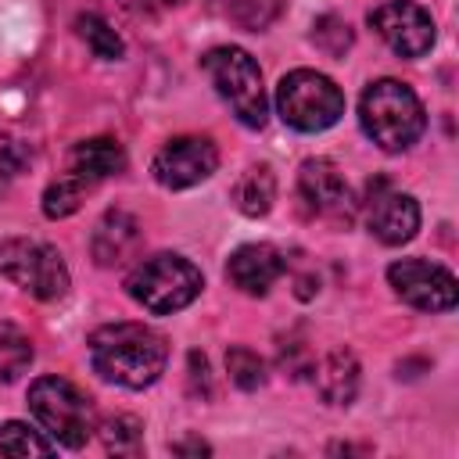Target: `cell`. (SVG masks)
Segmentation results:
<instances>
[{"mask_svg":"<svg viewBox=\"0 0 459 459\" xmlns=\"http://www.w3.org/2000/svg\"><path fill=\"white\" fill-rule=\"evenodd\" d=\"M29 409L43 434H50V441L65 448H82L97 430L90 394L65 377H36L29 384Z\"/></svg>","mask_w":459,"mask_h":459,"instance_id":"5","label":"cell"},{"mask_svg":"<svg viewBox=\"0 0 459 459\" xmlns=\"http://www.w3.org/2000/svg\"><path fill=\"white\" fill-rule=\"evenodd\" d=\"M359 122H362V133L380 151L398 154V151H409L423 136L427 111H423L420 97L412 93V86H405L398 79H377L362 90Z\"/></svg>","mask_w":459,"mask_h":459,"instance_id":"2","label":"cell"},{"mask_svg":"<svg viewBox=\"0 0 459 459\" xmlns=\"http://www.w3.org/2000/svg\"><path fill=\"white\" fill-rule=\"evenodd\" d=\"M75 32H79V39L90 47V54L100 57V61H118V57L126 54L122 36H118L100 14H93V11H86V14L75 18Z\"/></svg>","mask_w":459,"mask_h":459,"instance_id":"19","label":"cell"},{"mask_svg":"<svg viewBox=\"0 0 459 459\" xmlns=\"http://www.w3.org/2000/svg\"><path fill=\"white\" fill-rule=\"evenodd\" d=\"M298 197L305 201V208L316 219H323V222H330L337 230L351 226L355 215H359V197L351 194L348 179L341 176V169L330 158L301 161V169H298Z\"/></svg>","mask_w":459,"mask_h":459,"instance_id":"8","label":"cell"},{"mask_svg":"<svg viewBox=\"0 0 459 459\" xmlns=\"http://www.w3.org/2000/svg\"><path fill=\"white\" fill-rule=\"evenodd\" d=\"M201 287H204L201 269L190 258L172 255V251H161V255L136 262L126 276L129 298L154 316H169V312L186 308L201 294Z\"/></svg>","mask_w":459,"mask_h":459,"instance_id":"3","label":"cell"},{"mask_svg":"<svg viewBox=\"0 0 459 459\" xmlns=\"http://www.w3.org/2000/svg\"><path fill=\"white\" fill-rule=\"evenodd\" d=\"M172 452H176V455H208L212 448H208L201 437H186V441H176Z\"/></svg>","mask_w":459,"mask_h":459,"instance_id":"27","label":"cell"},{"mask_svg":"<svg viewBox=\"0 0 459 459\" xmlns=\"http://www.w3.org/2000/svg\"><path fill=\"white\" fill-rule=\"evenodd\" d=\"M219 169V147L208 136H172L151 161V172L169 190H186Z\"/></svg>","mask_w":459,"mask_h":459,"instance_id":"12","label":"cell"},{"mask_svg":"<svg viewBox=\"0 0 459 459\" xmlns=\"http://www.w3.org/2000/svg\"><path fill=\"white\" fill-rule=\"evenodd\" d=\"M68 165H72V172H79V176H86L90 183H97V179L118 176V172L126 169V151H122V143L111 140V136H93V140H82V143L72 147Z\"/></svg>","mask_w":459,"mask_h":459,"instance_id":"16","label":"cell"},{"mask_svg":"<svg viewBox=\"0 0 459 459\" xmlns=\"http://www.w3.org/2000/svg\"><path fill=\"white\" fill-rule=\"evenodd\" d=\"M201 68L212 79L215 93L230 104V111L237 115L240 126H247V129L265 126L269 100H265V86H262V68L244 47H230V43L212 47L201 57Z\"/></svg>","mask_w":459,"mask_h":459,"instance_id":"4","label":"cell"},{"mask_svg":"<svg viewBox=\"0 0 459 459\" xmlns=\"http://www.w3.org/2000/svg\"><path fill=\"white\" fill-rule=\"evenodd\" d=\"M369 25L398 57H423L437 39L430 11L416 0H384L369 11Z\"/></svg>","mask_w":459,"mask_h":459,"instance_id":"11","label":"cell"},{"mask_svg":"<svg viewBox=\"0 0 459 459\" xmlns=\"http://www.w3.org/2000/svg\"><path fill=\"white\" fill-rule=\"evenodd\" d=\"M57 445L47 441L39 430H32L22 420H7L0 427V452L4 455H50Z\"/></svg>","mask_w":459,"mask_h":459,"instance_id":"23","label":"cell"},{"mask_svg":"<svg viewBox=\"0 0 459 459\" xmlns=\"http://www.w3.org/2000/svg\"><path fill=\"white\" fill-rule=\"evenodd\" d=\"M287 273V258L283 251H276L273 244H240L230 262H226V280L244 290V294H269V287Z\"/></svg>","mask_w":459,"mask_h":459,"instance_id":"13","label":"cell"},{"mask_svg":"<svg viewBox=\"0 0 459 459\" xmlns=\"http://www.w3.org/2000/svg\"><path fill=\"white\" fill-rule=\"evenodd\" d=\"M90 179L86 176H79V172H65V176H57L47 190H43V215L47 219H68L72 212H79V204L86 201V194H90Z\"/></svg>","mask_w":459,"mask_h":459,"instance_id":"18","label":"cell"},{"mask_svg":"<svg viewBox=\"0 0 459 459\" xmlns=\"http://www.w3.org/2000/svg\"><path fill=\"white\" fill-rule=\"evenodd\" d=\"M93 369L129 391L151 387L169 362V341L143 323H104L90 333Z\"/></svg>","mask_w":459,"mask_h":459,"instance_id":"1","label":"cell"},{"mask_svg":"<svg viewBox=\"0 0 459 459\" xmlns=\"http://www.w3.org/2000/svg\"><path fill=\"white\" fill-rule=\"evenodd\" d=\"M97 430L111 455H140L143 452V423L136 416H126V412L104 416Z\"/></svg>","mask_w":459,"mask_h":459,"instance_id":"20","label":"cell"},{"mask_svg":"<svg viewBox=\"0 0 459 459\" xmlns=\"http://www.w3.org/2000/svg\"><path fill=\"white\" fill-rule=\"evenodd\" d=\"M308 373L326 405H351V398L359 394L362 373H359V359L348 348H330L319 362H312Z\"/></svg>","mask_w":459,"mask_h":459,"instance_id":"15","label":"cell"},{"mask_svg":"<svg viewBox=\"0 0 459 459\" xmlns=\"http://www.w3.org/2000/svg\"><path fill=\"white\" fill-rule=\"evenodd\" d=\"M312 43L326 57H344L351 50V43H355V32H351V25L341 14H319L312 22Z\"/></svg>","mask_w":459,"mask_h":459,"instance_id":"24","label":"cell"},{"mask_svg":"<svg viewBox=\"0 0 459 459\" xmlns=\"http://www.w3.org/2000/svg\"><path fill=\"white\" fill-rule=\"evenodd\" d=\"M276 111L298 133H323L341 122L344 93L330 75L316 68H294L276 86Z\"/></svg>","mask_w":459,"mask_h":459,"instance_id":"6","label":"cell"},{"mask_svg":"<svg viewBox=\"0 0 459 459\" xmlns=\"http://www.w3.org/2000/svg\"><path fill=\"white\" fill-rule=\"evenodd\" d=\"M362 215H366V226L369 233L387 244V247H398V244H409L420 230V204L412 194L405 190H394L391 179L377 176L369 179L366 186V197H362Z\"/></svg>","mask_w":459,"mask_h":459,"instance_id":"10","label":"cell"},{"mask_svg":"<svg viewBox=\"0 0 459 459\" xmlns=\"http://www.w3.org/2000/svg\"><path fill=\"white\" fill-rule=\"evenodd\" d=\"M90 247H93L97 265H104V269L122 265V262H129V258L140 251V222H136L129 212L111 208V212L100 215Z\"/></svg>","mask_w":459,"mask_h":459,"instance_id":"14","label":"cell"},{"mask_svg":"<svg viewBox=\"0 0 459 459\" xmlns=\"http://www.w3.org/2000/svg\"><path fill=\"white\" fill-rule=\"evenodd\" d=\"M387 283L405 305H412L420 312H448L459 301L455 276L445 265L427 262V258H398V262H391L387 265Z\"/></svg>","mask_w":459,"mask_h":459,"instance_id":"9","label":"cell"},{"mask_svg":"<svg viewBox=\"0 0 459 459\" xmlns=\"http://www.w3.org/2000/svg\"><path fill=\"white\" fill-rule=\"evenodd\" d=\"M230 197H233L237 212H244V215H251V219L265 215V212L273 208V201H276V176H273V169H269V165H247V169L237 176Z\"/></svg>","mask_w":459,"mask_h":459,"instance_id":"17","label":"cell"},{"mask_svg":"<svg viewBox=\"0 0 459 459\" xmlns=\"http://www.w3.org/2000/svg\"><path fill=\"white\" fill-rule=\"evenodd\" d=\"M186 380H190V394H197V398L212 394V373H208V359L201 351L186 355Z\"/></svg>","mask_w":459,"mask_h":459,"instance_id":"26","label":"cell"},{"mask_svg":"<svg viewBox=\"0 0 459 459\" xmlns=\"http://www.w3.org/2000/svg\"><path fill=\"white\" fill-rule=\"evenodd\" d=\"M287 0H226V14L244 32H262L283 14Z\"/></svg>","mask_w":459,"mask_h":459,"instance_id":"22","label":"cell"},{"mask_svg":"<svg viewBox=\"0 0 459 459\" xmlns=\"http://www.w3.org/2000/svg\"><path fill=\"white\" fill-rule=\"evenodd\" d=\"M147 4H158V7H176V4H183V0H147Z\"/></svg>","mask_w":459,"mask_h":459,"instance_id":"28","label":"cell"},{"mask_svg":"<svg viewBox=\"0 0 459 459\" xmlns=\"http://www.w3.org/2000/svg\"><path fill=\"white\" fill-rule=\"evenodd\" d=\"M29 366H32V341L18 326L0 323V384H14Z\"/></svg>","mask_w":459,"mask_h":459,"instance_id":"21","label":"cell"},{"mask_svg":"<svg viewBox=\"0 0 459 459\" xmlns=\"http://www.w3.org/2000/svg\"><path fill=\"white\" fill-rule=\"evenodd\" d=\"M0 276H7L14 287L29 290L39 301L65 298L68 290V265L61 251L32 237L0 240Z\"/></svg>","mask_w":459,"mask_h":459,"instance_id":"7","label":"cell"},{"mask_svg":"<svg viewBox=\"0 0 459 459\" xmlns=\"http://www.w3.org/2000/svg\"><path fill=\"white\" fill-rule=\"evenodd\" d=\"M226 373H230V380L240 391H258L265 384V362H262V355L251 351V348H244V344H233L226 351Z\"/></svg>","mask_w":459,"mask_h":459,"instance_id":"25","label":"cell"}]
</instances>
